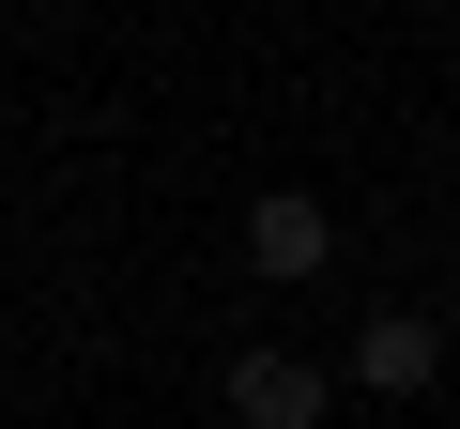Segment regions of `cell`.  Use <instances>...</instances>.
Listing matches in <instances>:
<instances>
[{
  "label": "cell",
  "instance_id": "3957f363",
  "mask_svg": "<svg viewBox=\"0 0 460 429\" xmlns=\"http://www.w3.org/2000/svg\"><path fill=\"white\" fill-rule=\"evenodd\" d=\"M215 398H230V429H323V414H338V383H323L307 353H277V337L230 353V383H215Z\"/></svg>",
  "mask_w": 460,
  "mask_h": 429
},
{
  "label": "cell",
  "instance_id": "6da1fadb",
  "mask_svg": "<svg viewBox=\"0 0 460 429\" xmlns=\"http://www.w3.org/2000/svg\"><path fill=\"white\" fill-rule=\"evenodd\" d=\"M323 383H353L368 414H414V398L445 383V322H429V307H368V322H353V353H338Z\"/></svg>",
  "mask_w": 460,
  "mask_h": 429
},
{
  "label": "cell",
  "instance_id": "7a4b0ae2",
  "mask_svg": "<svg viewBox=\"0 0 460 429\" xmlns=\"http://www.w3.org/2000/svg\"><path fill=\"white\" fill-rule=\"evenodd\" d=\"M323 261H338V214H323L307 184H246V276H261V292H307Z\"/></svg>",
  "mask_w": 460,
  "mask_h": 429
},
{
  "label": "cell",
  "instance_id": "277c9868",
  "mask_svg": "<svg viewBox=\"0 0 460 429\" xmlns=\"http://www.w3.org/2000/svg\"><path fill=\"white\" fill-rule=\"evenodd\" d=\"M62 16H77V0H62Z\"/></svg>",
  "mask_w": 460,
  "mask_h": 429
}]
</instances>
